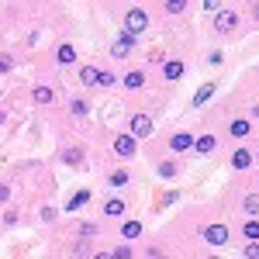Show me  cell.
<instances>
[{"mask_svg": "<svg viewBox=\"0 0 259 259\" xmlns=\"http://www.w3.org/2000/svg\"><path fill=\"white\" fill-rule=\"evenodd\" d=\"M256 159H259V156H256Z\"/></svg>", "mask_w": 259, "mask_h": 259, "instance_id": "33", "label": "cell"}, {"mask_svg": "<svg viewBox=\"0 0 259 259\" xmlns=\"http://www.w3.org/2000/svg\"><path fill=\"white\" fill-rule=\"evenodd\" d=\"M132 45H135V35H132V31H121L118 41H114V49H111V56H114V59H124V56L132 52Z\"/></svg>", "mask_w": 259, "mask_h": 259, "instance_id": "6", "label": "cell"}, {"mask_svg": "<svg viewBox=\"0 0 259 259\" xmlns=\"http://www.w3.org/2000/svg\"><path fill=\"white\" fill-rule=\"evenodd\" d=\"M11 66H14V59H11V56H7V52H0V73H7V69H11Z\"/></svg>", "mask_w": 259, "mask_h": 259, "instance_id": "27", "label": "cell"}, {"mask_svg": "<svg viewBox=\"0 0 259 259\" xmlns=\"http://www.w3.org/2000/svg\"><path fill=\"white\" fill-rule=\"evenodd\" d=\"M97 66H83L80 69V80H83V87H97Z\"/></svg>", "mask_w": 259, "mask_h": 259, "instance_id": "16", "label": "cell"}, {"mask_svg": "<svg viewBox=\"0 0 259 259\" xmlns=\"http://www.w3.org/2000/svg\"><path fill=\"white\" fill-rule=\"evenodd\" d=\"M104 214H107V218H121V214H124V200H107V204H104Z\"/></svg>", "mask_w": 259, "mask_h": 259, "instance_id": "19", "label": "cell"}, {"mask_svg": "<svg viewBox=\"0 0 259 259\" xmlns=\"http://www.w3.org/2000/svg\"><path fill=\"white\" fill-rule=\"evenodd\" d=\"M218 7H221V0H204V11H211V14H218Z\"/></svg>", "mask_w": 259, "mask_h": 259, "instance_id": "28", "label": "cell"}, {"mask_svg": "<svg viewBox=\"0 0 259 259\" xmlns=\"http://www.w3.org/2000/svg\"><path fill=\"white\" fill-rule=\"evenodd\" d=\"M66 162H69V166H76V162H80V152H76V149H73V152H66Z\"/></svg>", "mask_w": 259, "mask_h": 259, "instance_id": "29", "label": "cell"}, {"mask_svg": "<svg viewBox=\"0 0 259 259\" xmlns=\"http://www.w3.org/2000/svg\"><path fill=\"white\" fill-rule=\"evenodd\" d=\"M159 177H177V162H159Z\"/></svg>", "mask_w": 259, "mask_h": 259, "instance_id": "25", "label": "cell"}, {"mask_svg": "<svg viewBox=\"0 0 259 259\" xmlns=\"http://www.w3.org/2000/svg\"><path fill=\"white\" fill-rule=\"evenodd\" d=\"M124 183H128V173L124 169H114L111 173V187H124Z\"/></svg>", "mask_w": 259, "mask_h": 259, "instance_id": "24", "label": "cell"}, {"mask_svg": "<svg viewBox=\"0 0 259 259\" xmlns=\"http://www.w3.org/2000/svg\"><path fill=\"white\" fill-rule=\"evenodd\" d=\"M228 132H232L235 139H245V135L252 132V124H249V121H245V118H235V121H232V124H228Z\"/></svg>", "mask_w": 259, "mask_h": 259, "instance_id": "11", "label": "cell"}, {"mask_svg": "<svg viewBox=\"0 0 259 259\" xmlns=\"http://www.w3.org/2000/svg\"><path fill=\"white\" fill-rule=\"evenodd\" d=\"M211 94H214V83H204L197 94H194V107H204V104L211 100Z\"/></svg>", "mask_w": 259, "mask_h": 259, "instance_id": "14", "label": "cell"}, {"mask_svg": "<svg viewBox=\"0 0 259 259\" xmlns=\"http://www.w3.org/2000/svg\"><path fill=\"white\" fill-rule=\"evenodd\" d=\"M139 235H142V221H124L121 239H139Z\"/></svg>", "mask_w": 259, "mask_h": 259, "instance_id": "18", "label": "cell"}, {"mask_svg": "<svg viewBox=\"0 0 259 259\" xmlns=\"http://www.w3.org/2000/svg\"><path fill=\"white\" fill-rule=\"evenodd\" d=\"M124 87H128V90H139V87H145V73H142V69L128 73V76H124Z\"/></svg>", "mask_w": 259, "mask_h": 259, "instance_id": "17", "label": "cell"}, {"mask_svg": "<svg viewBox=\"0 0 259 259\" xmlns=\"http://www.w3.org/2000/svg\"><path fill=\"white\" fill-rule=\"evenodd\" d=\"M252 18H256V21H259V4H256V7H252Z\"/></svg>", "mask_w": 259, "mask_h": 259, "instance_id": "31", "label": "cell"}, {"mask_svg": "<svg viewBox=\"0 0 259 259\" xmlns=\"http://www.w3.org/2000/svg\"><path fill=\"white\" fill-rule=\"evenodd\" d=\"M187 11V0H166V14H183Z\"/></svg>", "mask_w": 259, "mask_h": 259, "instance_id": "22", "label": "cell"}, {"mask_svg": "<svg viewBox=\"0 0 259 259\" xmlns=\"http://www.w3.org/2000/svg\"><path fill=\"white\" fill-rule=\"evenodd\" d=\"M7 197H11V187H7V183H0V204H4Z\"/></svg>", "mask_w": 259, "mask_h": 259, "instance_id": "30", "label": "cell"}, {"mask_svg": "<svg viewBox=\"0 0 259 259\" xmlns=\"http://www.w3.org/2000/svg\"><path fill=\"white\" fill-rule=\"evenodd\" d=\"M169 149H173V152H187V149H194V135H190V132H177L173 142H169Z\"/></svg>", "mask_w": 259, "mask_h": 259, "instance_id": "7", "label": "cell"}, {"mask_svg": "<svg viewBox=\"0 0 259 259\" xmlns=\"http://www.w3.org/2000/svg\"><path fill=\"white\" fill-rule=\"evenodd\" d=\"M214 145H218L214 135H200V139L194 142V152H197V156H211V152H214Z\"/></svg>", "mask_w": 259, "mask_h": 259, "instance_id": "9", "label": "cell"}, {"mask_svg": "<svg viewBox=\"0 0 259 259\" xmlns=\"http://www.w3.org/2000/svg\"><path fill=\"white\" fill-rule=\"evenodd\" d=\"M149 28V14L142 11V7H132L128 14H124V31H132V35H142Z\"/></svg>", "mask_w": 259, "mask_h": 259, "instance_id": "1", "label": "cell"}, {"mask_svg": "<svg viewBox=\"0 0 259 259\" xmlns=\"http://www.w3.org/2000/svg\"><path fill=\"white\" fill-rule=\"evenodd\" d=\"M87 200H90V190H76L66 204V211H80V207H87Z\"/></svg>", "mask_w": 259, "mask_h": 259, "instance_id": "12", "label": "cell"}, {"mask_svg": "<svg viewBox=\"0 0 259 259\" xmlns=\"http://www.w3.org/2000/svg\"><path fill=\"white\" fill-rule=\"evenodd\" d=\"M252 159H256V156H252L249 149H235V152H232V169H249Z\"/></svg>", "mask_w": 259, "mask_h": 259, "instance_id": "8", "label": "cell"}, {"mask_svg": "<svg viewBox=\"0 0 259 259\" xmlns=\"http://www.w3.org/2000/svg\"><path fill=\"white\" fill-rule=\"evenodd\" d=\"M114 83H118L114 73H97V87H114Z\"/></svg>", "mask_w": 259, "mask_h": 259, "instance_id": "23", "label": "cell"}, {"mask_svg": "<svg viewBox=\"0 0 259 259\" xmlns=\"http://www.w3.org/2000/svg\"><path fill=\"white\" fill-rule=\"evenodd\" d=\"M242 235H245V239H259V221L249 218L245 225H242Z\"/></svg>", "mask_w": 259, "mask_h": 259, "instance_id": "21", "label": "cell"}, {"mask_svg": "<svg viewBox=\"0 0 259 259\" xmlns=\"http://www.w3.org/2000/svg\"><path fill=\"white\" fill-rule=\"evenodd\" d=\"M204 242H207V245H214V249H225V245H228V228H225V225H207V228H204Z\"/></svg>", "mask_w": 259, "mask_h": 259, "instance_id": "4", "label": "cell"}, {"mask_svg": "<svg viewBox=\"0 0 259 259\" xmlns=\"http://www.w3.org/2000/svg\"><path fill=\"white\" fill-rule=\"evenodd\" d=\"M56 62H59V66H69V62H76V49H73V45H59V52H56Z\"/></svg>", "mask_w": 259, "mask_h": 259, "instance_id": "13", "label": "cell"}, {"mask_svg": "<svg viewBox=\"0 0 259 259\" xmlns=\"http://www.w3.org/2000/svg\"><path fill=\"white\" fill-rule=\"evenodd\" d=\"M87 111H90L87 100H73V114H87Z\"/></svg>", "mask_w": 259, "mask_h": 259, "instance_id": "26", "label": "cell"}, {"mask_svg": "<svg viewBox=\"0 0 259 259\" xmlns=\"http://www.w3.org/2000/svg\"><path fill=\"white\" fill-rule=\"evenodd\" d=\"M31 100H35V104H52L56 94H52L49 87H35V90H31Z\"/></svg>", "mask_w": 259, "mask_h": 259, "instance_id": "15", "label": "cell"}, {"mask_svg": "<svg viewBox=\"0 0 259 259\" xmlns=\"http://www.w3.org/2000/svg\"><path fill=\"white\" fill-rule=\"evenodd\" d=\"M135 149H139V145H135V135H132V132L114 139V152H118L121 159H132V156H135Z\"/></svg>", "mask_w": 259, "mask_h": 259, "instance_id": "5", "label": "cell"}, {"mask_svg": "<svg viewBox=\"0 0 259 259\" xmlns=\"http://www.w3.org/2000/svg\"><path fill=\"white\" fill-rule=\"evenodd\" d=\"M183 73H187V66H183L180 59H169V62H166V69H162V76H166V80H180Z\"/></svg>", "mask_w": 259, "mask_h": 259, "instance_id": "10", "label": "cell"}, {"mask_svg": "<svg viewBox=\"0 0 259 259\" xmlns=\"http://www.w3.org/2000/svg\"><path fill=\"white\" fill-rule=\"evenodd\" d=\"M4 121H7V114H4V111H0V124H4Z\"/></svg>", "mask_w": 259, "mask_h": 259, "instance_id": "32", "label": "cell"}, {"mask_svg": "<svg viewBox=\"0 0 259 259\" xmlns=\"http://www.w3.org/2000/svg\"><path fill=\"white\" fill-rule=\"evenodd\" d=\"M242 207H245V211H249V214L256 218V214H259V194H245V200H242Z\"/></svg>", "mask_w": 259, "mask_h": 259, "instance_id": "20", "label": "cell"}, {"mask_svg": "<svg viewBox=\"0 0 259 259\" xmlns=\"http://www.w3.org/2000/svg\"><path fill=\"white\" fill-rule=\"evenodd\" d=\"M239 28V14L235 11H221V14H214V31L218 35H232Z\"/></svg>", "mask_w": 259, "mask_h": 259, "instance_id": "2", "label": "cell"}, {"mask_svg": "<svg viewBox=\"0 0 259 259\" xmlns=\"http://www.w3.org/2000/svg\"><path fill=\"white\" fill-rule=\"evenodd\" d=\"M128 132H132L135 139H149V135H152V118H149V114H135V118L128 121Z\"/></svg>", "mask_w": 259, "mask_h": 259, "instance_id": "3", "label": "cell"}]
</instances>
